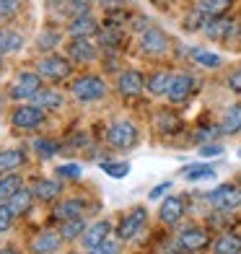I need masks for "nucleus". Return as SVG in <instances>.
<instances>
[{
    "label": "nucleus",
    "instance_id": "obj_28",
    "mask_svg": "<svg viewBox=\"0 0 241 254\" xmlns=\"http://www.w3.org/2000/svg\"><path fill=\"white\" fill-rule=\"evenodd\" d=\"M21 177L18 174H3L0 177V202H8L13 194L21 190Z\"/></svg>",
    "mask_w": 241,
    "mask_h": 254
},
{
    "label": "nucleus",
    "instance_id": "obj_38",
    "mask_svg": "<svg viewBox=\"0 0 241 254\" xmlns=\"http://www.w3.org/2000/svg\"><path fill=\"white\" fill-rule=\"evenodd\" d=\"M13 210H10L8 205H0V234H5V231L13 226Z\"/></svg>",
    "mask_w": 241,
    "mask_h": 254
},
{
    "label": "nucleus",
    "instance_id": "obj_35",
    "mask_svg": "<svg viewBox=\"0 0 241 254\" xmlns=\"http://www.w3.org/2000/svg\"><path fill=\"white\" fill-rule=\"evenodd\" d=\"M80 174H83L80 164H60L57 166V177L60 179H78Z\"/></svg>",
    "mask_w": 241,
    "mask_h": 254
},
{
    "label": "nucleus",
    "instance_id": "obj_11",
    "mask_svg": "<svg viewBox=\"0 0 241 254\" xmlns=\"http://www.w3.org/2000/svg\"><path fill=\"white\" fill-rule=\"evenodd\" d=\"M143 88H145L143 73H137V70H124V73H120V78H117V91H120L122 96H127V99L140 96Z\"/></svg>",
    "mask_w": 241,
    "mask_h": 254
},
{
    "label": "nucleus",
    "instance_id": "obj_42",
    "mask_svg": "<svg viewBox=\"0 0 241 254\" xmlns=\"http://www.w3.org/2000/svg\"><path fill=\"white\" fill-rule=\"evenodd\" d=\"M218 132H221V127H202V130H200L197 135H194V137H197L200 143H205V140H208V137H215Z\"/></svg>",
    "mask_w": 241,
    "mask_h": 254
},
{
    "label": "nucleus",
    "instance_id": "obj_49",
    "mask_svg": "<svg viewBox=\"0 0 241 254\" xmlns=\"http://www.w3.org/2000/svg\"><path fill=\"white\" fill-rule=\"evenodd\" d=\"M0 254H18V252H16V249H8V247H5V249H0Z\"/></svg>",
    "mask_w": 241,
    "mask_h": 254
},
{
    "label": "nucleus",
    "instance_id": "obj_22",
    "mask_svg": "<svg viewBox=\"0 0 241 254\" xmlns=\"http://www.w3.org/2000/svg\"><path fill=\"white\" fill-rule=\"evenodd\" d=\"M31 192H34V197L50 202V200H57V197H60L62 184H60V182H52V179H39V182L31 187Z\"/></svg>",
    "mask_w": 241,
    "mask_h": 254
},
{
    "label": "nucleus",
    "instance_id": "obj_7",
    "mask_svg": "<svg viewBox=\"0 0 241 254\" xmlns=\"http://www.w3.org/2000/svg\"><path fill=\"white\" fill-rule=\"evenodd\" d=\"M194 86H197V78L189 75V73H179V75H174V80H171V88H169L166 96H169L171 104H181V101L189 99Z\"/></svg>",
    "mask_w": 241,
    "mask_h": 254
},
{
    "label": "nucleus",
    "instance_id": "obj_46",
    "mask_svg": "<svg viewBox=\"0 0 241 254\" xmlns=\"http://www.w3.org/2000/svg\"><path fill=\"white\" fill-rule=\"evenodd\" d=\"M124 3H127V0H104V5H107L109 10H114V8H124Z\"/></svg>",
    "mask_w": 241,
    "mask_h": 254
},
{
    "label": "nucleus",
    "instance_id": "obj_18",
    "mask_svg": "<svg viewBox=\"0 0 241 254\" xmlns=\"http://www.w3.org/2000/svg\"><path fill=\"white\" fill-rule=\"evenodd\" d=\"M99 42L104 44L107 50H120L122 44H124V31L120 24H107L104 29H99Z\"/></svg>",
    "mask_w": 241,
    "mask_h": 254
},
{
    "label": "nucleus",
    "instance_id": "obj_51",
    "mask_svg": "<svg viewBox=\"0 0 241 254\" xmlns=\"http://www.w3.org/2000/svg\"><path fill=\"white\" fill-rule=\"evenodd\" d=\"M239 156H241V151H239Z\"/></svg>",
    "mask_w": 241,
    "mask_h": 254
},
{
    "label": "nucleus",
    "instance_id": "obj_14",
    "mask_svg": "<svg viewBox=\"0 0 241 254\" xmlns=\"http://www.w3.org/2000/svg\"><path fill=\"white\" fill-rule=\"evenodd\" d=\"M109 231H112V223H109V221H96V223H91V226L83 231L80 241H83L86 249H94V247L101 244V241L109 239Z\"/></svg>",
    "mask_w": 241,
    "mask_h": 254
},
{
    "label": "nucleus",
    "instance_id": "obj_23",
    "mask_svg": "<svg viewBox=\"0 0 241 254\" xmlns=\"http://www.w3.org/2000/svg\"><path fill=\"white\" fill-rule=\"evenodd\" d=\"M221 132L226 135H236L241 132V104H234L223 112V120H221Z\"/></svg>",
    "mask_w": 241,
    "mask_h": 254
},
{
    "label": "nucleus",
    "instance_id": "obj_16",
    "mask_svg": "<svg viewBox=\"0 0 241 254\" xmlns=\"http://www.w3.org/2000/svg\"><path fill=\"white\" fill-rule=\"evenodd\" d=\"M96 55H99V50L91 44V39H73L70 50H67V57L75 63H94Z\"/></svg>",
    "mask_w": 241,
    "mask_h": 254
},
{
    "label": "nucleus",
    "instance_id": "obj_30",
    "mask_svg": "<svg viewBox=\"0 0 241 254\" xmlns=\"http://www.w3.org/2000/svg\"><path fill=\"white\" fill-rule=\"evenodd\" d=\"M101 171L114 179H124L130 174V164H124V161H101Z\"/></svg>",
    "mask_w": 241,
    "mask_h": 254
},
{
    "label": "nucleus",
    "instance_id": "obj_4",
    "mask_svg": "<svg viewBox=\"0 0 241 254\" xmlns=\"http://www.w3.org/2000/svg\"><path fill=\"white\" fill-rule=\"evenodd\" d=\"M208 202L215 210H236V207H241V190L234 184H221L213 192H208Z\"/></svg>",
    "mask_w": 241,
    "mask_h": 254
},
{
    "label": "nucleus",
    "instance_id": "obj_25",
    "mask_svg": "<svg viewBox=\"0 0 241 254\" xmlns=\"http://www.w3.org/2000/svg\"><path fill=\"white\" fill-rule=\"evenodd\" d=\"M241 252V239L236 234H221L213 244V254H239Z\"/></svg>",
    "mask_w": 241,
    "mask_h": 254
},
{
    "label": "nucleus",
    "instance_id": "obj_50",
    "mask_svg": "<svg viewBox=\"0 0 241 254\" xmlns=\"http://www.w3.org/2000/svg\"><path fill=\"white\" fill-rule=\"evenodd\" d=\"M236 37H239V39H241V26H239V29H236Z\"/></svg>",
    "mask_w": 241,
    "mask_h": 254
},
{
    "label": "nucleus",
    "instance_id": "obj_53",
    "mask_svg": "<svg viewBox=\"0 0 241 254\" xmlns=\"http://www.w3.org/2000/svg\"><path fill=\"white\" fill-rule=\"evenodd\" d=\"M239 254H241V252H239Z\"/></svg>",
    "mask_w": 241,
    "mask_h": 254
},
{
    "label": "nucleus",
    "instance_id": "obj_33",
    "mask_svg": "<svg viewBox=\"0 0 241 254\" xmlns=\"http://www.w3.org/2000/svg\"><path fill=\"white\" fill-rule=\"evenodd\" d=\"M34 148H37V153L44 156V158H52L57 151H60V145H57L55 140H50V137H39V140H34Z\"/></svg>",
    "mask_w": 241,
    "mask_h": 254
},
{
    "label": "nucleus",
    "instance_id": "obj_9",
    "mask_svg": "<svg viewBox=\"0 0 241 254\" xmlns=\"http://www.w3.org/2000/svg\"><path fill=\"white\" fill-rule=\"evenodd\" d=\"M140 47L145 55H164L169 50V37L161 29L156 26H148L143 34H140Z\"/></svg>",
    "mask_w": 241,
    "mask_h": 254
},
{
    "label": "nucleus",
    "instance_id": "obj_10",
    "mask_svg": "<svg viewBox=\"0 0 241 254\" xmlns=\"http://www.w3.org/2000/svg\"><path fill=\"white\" fill-rule=\"evenodd\" d=\"M10 122L18 130H34V127H39L44 122V109L42 107H18L13 112V117H10Z\"/></svg>",
    "mask_w": 241,
    "mask_h": 254
},
{
    "label": "nucleus",
    "instance_id": "obj_17",
    "mask_svg": "<svg viewBox=\"0 0 241 254\" xmlns=\"http://www.w3.org/2000/svg\"><path fill=\"white\" fill-rule=\"evenodd\" d=\"M181 215H184V200L177 197V194L174 197H166L164 202H161V207H158V218L164 223H169V226L177 223Z\"/></svg>",
    "mask_w": 241,
    "mask_h": 254
},
{
    "label": "nucleus",
    "instance_id": "obj_6",
    "mask_svg": "<svg viewBox=\"0 0 241 254\" xmlns=\"http://www.w3.org/2000/svg\"><path fill=\"white\" fill-rule=\"evenodd\" d=\"M145 221H148V210H145V207H135V210H130L127 215L122 218V223H120V228H117L120 239H122V241L135 239L137 234H140V228L145 226Z\"/></svg>",
    "mask_w": 241,
    "mask_h": 254
},
{
    "label": "nucleus",
    "instance_id": "obj_44",
    "mask_svg": "<svg viewBox=\"0 0 241 254\" xmlns=\"http://www.w3.org/2000/svg\"><path fill=\"white\" fill-rule=\"evenodd\" d=\"M18 44H24V37H21L18 31H8V52H10V50H16Z\"/></svg>",
    "mask_w": 241,
    "mask_h": 254
},
{
    "label": "nucleus",
    "instance_id": "obj_20",
    "mask_svg": "<svg viewBox=\"0 0 241 254\" xmlns=\"http://www.w3.org/2000/svg\"><path fill=\"white\" fill-rule=\"evenodd\" d=\"M24 164H26L24 151H16V148H10V151H0V174H13V171L21 169Z\"/></svg>",
    "mask_w": 241,
    "mask_h": 254
},
{
    "label": "nucleus",
    "instance_id": "obj_8",
    "mask_svg": "<svg viewBox=\"0 0 241 254\" xmlns=\"http://www.w3.org/2000/svg\"><path fill=\"white\" fill-rule=\"evenodd\" d=\"M205 37L208 39H215V42H226V39H231L234 34H236V24L231 18H223V16H218V18H208L205 21Z\"/></svg>",
    "mask_w": 241,
    "mask_h": 254
},
{
    "label": "nucleus",
    "instance_id": "obj_15",
    "mask_svg": "<svg viewBox=\"0 0 241 254\" xmlns=\"http://www.w3.org/2000/svg\"><path fill=\"white\" fill-rule=\"evenodd\" d=\"M60 247H62V236L52 234V231H42V234L34 236V241H31V252L34 254H57Z\"/></svg>",
    "mask_w": 241,
    "mask_h": 254
},
{
    "label": "nucleus",
    "instance_id": "obj_39",
    "mask_svg": "<svg viewBox=\"0 0 241 254\" xmlns=\"http://www.w3.org/2000/svg\"><path fill=\"white\" fill-rule=\"evenodd\" d=\"M18 10V0H0V21L13 18Z\"/></svg>",
    "mask_w": 241,
    "mask_h": 254
},
{
    "label": "nucleus",
    "instance_id": "obj_5",
    "mask_svg": "<svg viewBox=\"0 0 241 254\" xmlns=\"http://www.w3.org/2000/svg\"><path fill=\"white\" fill-rule=\"evenodd\" d=\"M42 88V75L37 70H26V73H18L16 80H13V86H10V99H34L37 96V91Z\"/></svg>",
    "mask_w": 241,
    "mask_h": 254
},
{
    "label": "nucleus",
    "instance_id": "obj_36",
    "mask_svg": "<svg viewBox=\"0 0 241 254\" xmlns=\"http://www.w3.org/2000/svg\"><path fill=\"white\" fill-rule=\"evenodd\" d=\"M205 21H208V16H205L202 10L197 8V10H192V13L187 16V21H184V29H187V31H194V29H202V26H205Z\"/></svg>",
    "mask_w": 241,
    "mask_h": 254
},
{
    "label": "nucleus",
    "instance_id": "obj_27",
    "mask_svg": "<svg viewBox=\"0 0 241 254\" xmlns=\"http://www.w3.org/2000/svg\"><path fill=\"white\" fill-rule=\"evenodd\" d=\"M234 5V0H200V10L208 18H218V16H226L228 8Z\"/></svg>",
    "mask_w": 241,
    "mask_h": 254
},
{
    "label": "nucleus",
    "instance_id": "obj_41",
    "mask_svg": "<svg viewBox=\"0 0 241 254\" xmlns=\"http://www.w3.org/2000/svg\"><path fill=\"white\" fill-rule=\"evenodd\" d=\"M228 88H231L234 94H241V67H236V70L228 75Z\"/></svg>",
    "mask_w": 241,
    "mask_h": 254
},
{
    "label": "nucleus",
    "instance_id": "obj_12",
    "mask_svg": "<svg viewBox=\"0 0 241 254\" xmlns=\"http://www.w3.org/2000/svg\"><path fill=\"white\" fill-rule=\"evenodd\" d=\"M208 244H210V236H208V231H202V228H187V231H181V236H179V249L181 252H202Z\"/></svg>",
    "mask_w": 241,
    "mask_h": 254
},
{
    "label": "nucleus",
    "instance_id": "obj_29",
    "mask_svg": "<svg viewBox=\"0 0 241 254\" xmlns=\"http://www.w3.org/2000/svg\"><path fill=\"white\" fill-rule=\"evenodd\" d=\"M189 55H192V60L197 63V65H202V67H221V55H215V52H208V50H189Z\"/></svg>",
    "mask_w": 241,
    "mask_h": 254
},
{
    "label": "nucleus",
    "instance_id": "obj_13",
    "mask_svg": "<svg viewBox=\"0 0 241 254\" xmlns=\"http://www.w3.org/2000/svg\"><path fill=\"white\" fill-rule=\"evenodd\" d=\"M67 31H70V37H73V39H91L94 34H99V24H96V18H94V16L78 13V16L70 21Z\"/></svg>",
    "mask_w": 241,
    "mask_h": 254
},
{
    "label": "nucleus",
    "instance_id": "obj_52",
    "mask_svg": "<svg viewBox=\"0 0 241 254\" xmlns=\"http://www.w3.org/2000/svg\"><path fill=\"white\" fill-rule=\"evenodd\" d=\"M73 254H75V252H73Z\"/></svg>",
    "mask_w": 241,
    "mask_h": 254
},
{
    "label": "nucleus",
    "instance_id": "obj_31",
    "mask_svg": "<svg viewBox=\"0 0 241 254\" xmlns=\"http://www.w3.org/2000/svg\"><path fill=\"white\" fill-rule=\"evenodd\" d=\"M86 228H88V226L83 223V218H70V221L62 223L60 236H62V239H75V236H83Z\"/></svg>",
    "mask_w": 241,
    "mask_h": 254
},
{
    "label": "nucleus",
    "instance_id": "obj_32",
    "mask_svg": "<svg viewBox=\"0 0 241 254\" xmlns=\"http://www.w3.org/2000/svg\"><path fill=\"white\" fill-rule=\"evenodd\" d=\"M179 127H181V122H179L177 114H169V112H161V114H158V130L164 132V135L177 132Z\"/></svg>",
    "mask_w": 241,
    "mask_h": 254
},
{
    "label": "nucleus",
    "instance_id": "obj_26",
    "mask_svg": "<svg viewBox=\"0 0 241 254\" xmlns=\"http://www.w3.org/2000/svg\"><path fill=\"white\" fill-rule=\"evenodd\" d=\"M34 101H37V107H42V109H60L65 104L60 91H50V88H39L37 96H34Z\"/></svg>",
    "mask_w": 241,
    "mask_h": 254
},
{
    "label": "nucleus",
    "instance_id": "obj_21",
    "mask_svg": "<svg viewBox=\"0 0 241 254\" xmlns=\"http://www.w3.org/2000/svg\"><path fill=\"white\" fill-rule=\"evenodd\" d=\"M171 80H174V75H171L169 70H158V73H153L151 78L145 80V86H148V91H151L153 96H166L169 88H171Z\"/></svg>",
    "mask_w": 241,
    "mask_h": 254
},
{
    "label": "nucleus",
    "instance_id": "obj_43",
    "mask_svg": "<svg viewBox=\"0 0 241 254\" xmlns=\"http://www.w3.org/2000/svg\"><path fill=\"white\" fill-rule=\"evenodd\" d=\"M223 148L221 145H200V156L202 158H210V156H221Z\"/></svg>",
    "mask_w": 241,
    "mask_h": 254
},
{
    "label": "nucleus",
    "instance_id": "obj_3",
    "mask_svg": "<svg viewBox=\"0 0 241 254\" xmlns=\"http://www.w3.org/2000/svg\"><path fill=\"white\" fill-rule=\"evenodd\" d=\"M37 73L42 78H50V80H62L73 73V65L67 57H60V55H50V57H42L37 63Z\"/></svg>",
    "mask_w": 241,
    "mask_h": 254
},
{
    "label": "nucleus",
    "instance_id": "obj_47",
    "mask_svg": "<svg viewBox=\"0 0 241 254\" xmlns=\"http://www.w3.org/2000/svg\"><path fill=\"white\" fill-rule=\"evenodd\" d=\"M8 52V31H0V55Z\"/></svg>",
    "mask_w": 241,
    "mask_h": 254
},
{
    "label": "nucleus",
    "instance_id": "obj_37",
    "mask_svg": "<svg viewBox=\"0 0 241 254\" xmlns=\"http://www.w3.org/2000/svg\"><path fill=\"white\" fill-rule=\"evenodd\" d=\"M88 254H120V241H114V239H107V241H101L99 247L88 249Z\"/></svg>",
    "mask_w": 241,
    "mask_h": 254
},
{
    "label": "nucleus",
    "instance_id": "obj_40",
    "mask_svg": "<svg viewBox=\"0 0 241 254\" xmlns=\"http://www.w3.org/2000/svg\"><path fill=\"white\" fill-rule=\"evenodd\" d=\"M57 39H60V34L57 31H42V37H39V50H52Z\"/></svg>",
    "mask_w": 241,
    "mask_h": 254
},
{
    "label": "nucleus",
    "instance_id": "obj_34",
    "mask_svg": "<svg viewBox=\"0 0 241 254\" xmlns=\"http://www.w3.org/2000/svg\"><path fill=\"white\" fill-rule=\"evenodd\" d=\"M184 177L189 182H202V179H215V171L210 166H194V169H184Z\"/></svg>",
    "mask_w": 241,
    "mask_h": 254
},
{
    "label": "nucleus",
    "instance_id": "obj_48",
    "mask_svg": "<svg viewBox=\"0 0 241 254\" xmlns=\"http://www.w3.org/2000/svg\"><path fill=\"white\" fill-rule=\"evenodd\" d=\"M73 3H75V5H80V8H83V5H88V3H94V0H73Z\"/></svg>",
    "mask_w": 241,
    "mask_h": 254
},
{
    "label": "nucleus",
    "instance_id": "obj_2",
    "mask_svg": "<svg viewBox=\"0 0 241 254\" xmlns=\"http://www.w3.org/2000/svg\"><path fill=\"white\" fill-rule=\"evenodd\" d=\"M107 143L112 148H132L137 143V127L130 122V120H117L112 122L109 132H107Z\"/></svg>",
    "mask_w": 241,
    "mask_h": 254
},
{
    "label": "nucleus",
    "instance_id": "obj_24",
    "mask_svg": "<svg viewBox=\"0 0 241 254\" xmlns=\"http://www.w3.org/2000/svg\"><path fill=\"white\" fill-rule=\"evenodd\" d=\"M31 202H34V192L21 187L13 197L8 200V207L13 210V215H26V213L31 210Z\"/></svg>",
    "mask_w": 241,
    "mask_h": 254
},
{
    "label": "nucleus",
    "instance_id": "obj_45",
    "mask_svg": "<svg viewBox=\"0 0 241 254\" xmlns=\"http://www.w3.org/2000/svg\"><path fill=\"white\" fill-rule=\"evenodd\" d=\"M171 190V182H164V184H158L156 190H151V200H158V197H164V194Z\"/></svg>",
    "mask_w": 241,
    "mask_h": 254
},
{
    "label": "nucleus",
    "instance_id": "obj_19",
    "mask_svg": "<svg viewBox=\"0 0 241 254\" xmlns=\"http://www.w3.org/2000/svg\"><path fill=\"white\" fill-rule=\"evenodd\" d=\"M83 210H86V202L73 197V200H65L60 205H55L52 213H55V218H60V221H70V218H80Z\"/></svg>",
    "mask_w": 241,
    "mask_h": 254
},
{
    "label": "nucleus",
    "instance_id": "obj_1",
    "mask_svg": "<svg viewBox=\"0 0 241 254\" xmlns=\"http://www.w3.org/2000/svg\"><path fill=\"white\" fill-rule=\"evenodd\" d=\"M70 91L78 101L88 104V101H99V99L107 96V83L99 75H80L78 80H73Z\"/></svg>",
    "mask_w": 241,
    "mask_h": 254
}]
</instances>
